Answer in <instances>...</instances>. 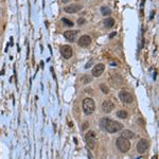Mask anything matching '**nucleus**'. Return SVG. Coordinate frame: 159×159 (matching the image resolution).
I'll return each instance as SVG.
<instances>
[{"mask_svg":"<svg viewBox=\"0 0 159 159\" xmlns=\"http://www.w3.org/2000/svg\"><path fill=\"white\" fill-rule=\"evenodd\" d=\"M101 127L104 129L106 131H108L110 134H114V133H118L123 129V125L120 122L118 121L112 120V119H108V118H103L101 119L100 121Z\"/></svg>","mask_w":159,"mask_h":159,"instance_id":"f257e3e1","label":"nucleus"},{"mask_svg":"<svg viewBox=\"0 0 159 159\" xmlns=\"http://www.w3.org/2000/svg\"><path fill=\"white\" fill-rule=\"evenodd\" d=\"M116 146L121 153H127L129 151V148H131V142H129V139L120 136L116 140Z\"/></svg>","mask_w":159,"mask_h":159,"instance_id":"f03ea898","label":"nucleus"},{"mask_svg":"<svg viewBox=\"0 0 159 159\" xmlns=\"http://www.w3.org/2000/svg\"><path fill=\"white\" fill-rule=\"evenodd\" d=\"M82 107H83L84 114H93V112L95 110V101L90 98H86L83 100V103H82Z\"/></svg>","mask_w":159,"mask_h":159,"instance_id":"7ed1b4c3","label":"nucleus"},{"mask_svg":"<svg viewBox=\"0 0 159 159\" xmlns=\"http://www.w3.org/2000/svg\"><path fill=\"white\" fill-rule=\"evenodd\" d=\"M85 140H86L87 146L90 148V150H93L95 146V143H97V136H95V133L93 131H87L86 136H85Z\"/></svg>","mask_w":159,"mask_h":159,"instance_id":"20e7f679","label":"nucleus"},{"mask_svg":"<svg viewBox=\"0 0 159 159\" xmlns=\"http://www.w3.org/2000/svg\"><path fill=\"white\" fill-rule=\"evenodd\" d=\"M119 98H120V100L122 101L123 103H125V104H131L133 103V101H134L133 95H131V92L126 91V90H121V91L119 92Z\"/></svg>","mask_w":159,"mask_h":159,"instance_id":"39448f33","label":"nucleus"},{"mask_svg":"<svg viewBox=\"0 0 159 159\" xmlns=\"http://www.w3.org/2000/svg\"><path fill=\"white\" fill-rule=\"evenodd\" d=\"M61 56L64 57L65 59H69L71 56H72V48L70 47L68 45H65V46H61Z\"/></svg>","mask_w":159,"mask_h":159,"instance_id":"423d86ee","label":"nucleus"},{"mask_svg":"<svg viewBox=\"0 0 159 159\" xmlns=\"http://www.w3.org/2000/svg\"><path fill=\"white\" fill-rule=\"evenodd\" d=\"M83 8L82 4H78V3H74V4H70V6H65L64 11L66 13H69V14H74V13H78V11H81Z\"/></svg>","mask_w":159,"mask_h":159,"instance_id":"0eeeda50","label":"nucleus"},{"mask_svg":"<svg viewBox=\"0 0 159 159\" xmlns=\"http://www.w3.org/2000/svg\"><path fill=\"white\" fill-rule=\"evenodd\" d=\"M148 148V142L146 139H141L137 144V152L139 154H144Z\"/></svg>","mask_w":159,"mask_h":159,"instance_id":"6e6552de","label":"nucleus"},{"mask_svg":"<svg viewBox=\"0 0 159 159\" xmlns=\"http://www.w3.org/2000/svg\"><path fill=\"white\" fill-rule=\"evenodd\" d=\"M78 31L76 30H71V31H66L64 33V37L66 39H67L68 42H76V36H78Z\"/></svg>","mask_w":159,"mask_h":159,"instance_id":"1a4fd4ad","label":"nucleus"},{"mask_svg":"<svg viewBox=\"0 0 159 159\" xmlns=\"http://www.w3.org/2000/svg\"><path fill=\"white\" fill-rule=\"evenodd\" d=\"M90 44H91V37L89 35H82L78 42V45L80 47H88Z\"/></svg>","mask_w":159,"mask_h":159,"instance_id":"9d476101","label":"nucleus"},{"mask_svg":"<svg viewBox=\"0 0 159 159\" xmlns=\"http://www.w3.org/2000/svg\"><path fill=\"white\" fill-rule=\"evenodd\" d=\"M102 110H103L104 112H106V114H109L110 112H112V109H114V103H112L110 100H105L102 103Z\"/></svg>","mask_w":159,"mask_h":159,"instance_id":"9b49d317","label":"nucleus"},{"mask_svg":"<svg viewBox=\"0 0 159 159\" xmlns=\"http://www.w3.org/2000/svg\"><path fill=\"white\" fill-rule=\"evenodd\" d=\"M105 70V66L103 64H98L95 65V68L92 69V76H95V78H99V76H102V73L104 72Z\"/></svg>","mask_w":159,"mask_h":159,"instance_id":"f8f14e48","label":"nucleus"},{"mask_svg":"<svg viewBox=\"0 0 159 159\" xmlns=\"http://www.w3.org/2000/svg\"><path fill=\"white\" fill-rule=\"evenodd\" d=\"M121 136L124 137V138H126V139L131 140V139H133V138L135 137V134H134V133H133L131 131H129V129H125V131H122Z\"/></svg>","mask_w":159,"mask_h":159,"instance_id":"ddd939ff","label":"nucleus"},{"mask_svg":"<svg viewBox=\"0 0 159 159\" xmlns=\"http://www.w3.org/2000/svg\"><path fill=\"white\" fill-rule=\"evenodd\" d=\"M103 25L106 29H110L114 25V20L112 18H106V19H104Z\"/></svg>","mask_w":159,"mask_h":159,"instance_id":"4468645a","label":"nucleus"},{"mask_svg":"<svg viewBox=\"0 0 159 159\" xmlns=\"http://www.w3.org/2000/svg\"><path fill=\"white\" fill-rule=\"evenodd\" d=\"M101 14L103 15V16H109V15L112 14V10L108 8V6H102L101 8Z\"/></svg>","mask_w":159,"mask_h":159,"instance_id":"2eb2a0df","label":"nucleus"},{"mask_svg":"<svg viewBox=\"0 0 159 159\" xmlns=\"http://www.w3.org/2000/svg\"><path fill=\"white\" fill-rule=\"evenodd\" d=\"M127 116H129V114L125 110H119V112H117V117L120 118V119H126Z\"/></svg>","mask_w":159,"mask_h":159,"instance_id":"dca6fc26","label":"nucleus"},{"mask_svg":"<svg viewBox=\"0 0 159 159\" xmlns=\"http://www.w3.org/2000/svg\"><path fill=\"white\" fill-rule=\"evenodd\" d=\"M100 88H101V91L103 92V93H105V95H108L109 93V88L106 86V85H104V84H101Z\"/></svg>","mask_w":159,"mask_h":159,"instance_id":"f3484780","label":"nucleus"},{"mask_svg":"<svg viewBox=\"0 0 159 159\" xmlns=\"http://www.w3.org/2000/svg\"><path fill=\"white\" fill-rule=\"evenodd\" d=\"M61 21L64 23L65 25H67V27H73V25H74V23H73L71 20L67 19V18H61Z\"/></svg>","mask_w":159,"mask_h":159,"instance_id":"a211bd4d","label":"nucleus"},{"mask_svg":"<svg viewBox=\"0 0 159 159\" xmlns=\"http://www.w3.org/2000/svg\"><path fill=\"white\" fill-rule=\"evenodd\" d=\"M81 82H82V83H84V84H88V83H90V82H91V78H90V76H84L83 78H81Z\"/></svg>","mask_w":159,"mask_h":159,"instance_id":"6ab92c4d","label":"nucleus"},{"mask_svg":"<svg viewBox=\"0 0 159 159\" xmlns=\"http://www.w3.org/2000/svg\"><path fill=\"white\" fill-rule=\"evenodd\" d=\"M85 23H86V19H85V18H78V25H83Z\"/></svg>","mask_w":159,"mask_h":159,"instance_id":"aec40b11","label":"nucleus"},{"mask_svg":"<svg viewBox=\"0 0 159 159\" xmlns=\"http://www.w3.org/2000/svg\"><path fill=\"white\" fill-rule=\"evenodd\" d=\"M88 126H89V123H88V122H84L83 123V126H82V129H88Z\"/></svg>","mask_w":159,"mask_h":159,"instance_id":"412c9836","label":"nucleus"},{"mask_svg":"<svg viewBox=\"0 0 159 159\" xmlns=\"http://www.w3.org/2000/svg\"><path fill=\"white\" fill-rule=\"evenodd\" d=\"M91 63H92V61H90L89 63H88V64H86V66H85V68H86V69H88V68H90V66H91Z\"/></svg>","mask_w":159,"mask_h":159,"instance_id":"4be33fe9","label":"nucleus"},{"mask_svg":"<svg viewBox=\"0 0 159 159\" xmlns=\"http://www.w3.org/2000/svg\"><path fill=\"white\" fill-rule=\"evenodd\" d=\"M116 34H117V33H116V32H114V33H112V34H110V35H109V38H112V37H114V35H116Z\"/></svg>","mask_w":159,"mask_h":159,"instance_id":"5701e85b","label":"nucleus"},{"mask_svg":"<svg viewBox=\"0 0 159 159\" xmlns=\"http://www.w3.org/2000/svg\"><path fill=\"white\" fill-rule=\"evenodd\" d=\"M69 1H70V0H61V2H63V3H68Z\"/></svg>","mask_w":159,"mask_h":159,"instance_id":"b1692460","label":"nucleus"},{"mask_svg":"<svg viewBox=\"0 0 159 159\" xmlns=\"http://www.w3.org/2000/svg\"><path fill=\"white\" fill-rule=\"evenodd\" d=\"M154 14H155V13H154V12H152V15H151V19H152V18H153V17H154Z\"/></svg>","mask_w":159,"mask_h":159,"instance_id":"393cba45","label":"nucleus"}]
</instances>
